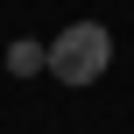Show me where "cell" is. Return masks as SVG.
Here are the masks:
<instances>
[{"mask_svg": "<svg viewBox=\"0 0 134 134\" xmlns=\"http://www.w3.org/2000/svg\"><path fill=\"white\" fill-rule=\"evenodd\" d=\"M106 64H113V35H106V21H71L64 35H49V78L57 85H99L106 78Z\"/></svg>", "mask_w": 134, "mask_h": 134, "instance_id": "6da1fadb", "label": "cell"}, {"mask_svg": "<svg viewBox=\"0 0 134 134\" xmlns=\"http://www.w3.org/2000/svg\"><path fill=\"white\" fill-rule=\"evenodd\" d=\"M7 71H14V78H35V71H49V42H35V35H14V42H7Z\"/></svg>", "mask_w": 134, "mask_h": 134, "instance_id": "7a4b0ae2", "label": "cell"}]
</instances>
